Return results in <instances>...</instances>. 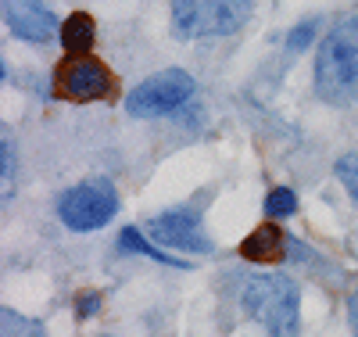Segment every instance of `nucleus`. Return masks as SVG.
<instances>
[{
    "mask_svg": "<svg viewBox=\"0 0 358 337\" xmlns=\"http://www.w3.org/2000/svg\"><path fill=\"white\" fill-rule=\"evenodd\" d=\"M236 301L268 337H297L301 294H297V284L283 273H248V277H241Z\"/></svg>",
    "mask_w": 358,
    "mask_h": 337,
    "instance_id": "f257e3e1",
    "label": "nucleus"
},
{
    "mask_svg": "<svg viewBox=\"0 0 358 337\" xmlns=\"http://www.w3.org/2000/svg\"><path fill=\"white\" fill-rule=\"evenodd\" d=\"M315 90L330 104L358 101V15L337 22L315 54Z\"/></svg>",
    "mask_w": 358,
    "mask_h": 337,
    "instance_id": "f03ea898",
    "label": "nucleus"
},
{
    "mask_svg": "<svg viewBox=\"0 0 358 337\" xmlns=\"http://www.w3.org/2000/svg\"><path fill=\"white\" fill-rule=\"evenodd\" d=\"M255 0H172V29L183 40L229 36L251 18Z\"/></svg>",
    "mask_w": 358,
    "mask_h": 337,
    "instance_id": "7ed1b4c3",
    "label": "nucleus"
},
{
    "mask_svg": "<svg viewBox=\"0 0 358 337\" xmlns=\"http://www.w3.org/2000/svg\"><path fill=\"white\" fill-rule=\"evenodd\" d=\"M118 212V194L111 187V179L104 176H94V179H83L76 183L72 191L62 194V201H57V216H62V223L69 230H101L104 223L115 219Z\"/></svg>",
    "mask_w": 358,
    "mask_h": 337,
    "instance_id": "20e7f679",
    "label": "nucleus"
},
{
    "mask_svg": "<svg viewBox=\"0 0 358 337\" xmlns=\"http://www.w3.org/2000/svg\"><path fill=\"white\" fill-rule=\"evenodd\" d=\"M194 94V79L183 69H165L151 79H143L140 86L129 90L126 111L136 118H155V115H172L176 108H183Z\"/></svg>",
    "mask_w": 358,
    "mask_h": 337,
    "instance_id": "39448f33",
    "label": "nucleus"
},
{
    "mask_svg": "<svg viewBox=\"0 0 358 337\" xmlns=\"http://www.w3.org/2000/svg\"><path fill=\"white\" fill-rule=\"evenodd\" d=\"M147 233L155 240H162L165 248H179V252H212V240L201 230V216L197 208H169L162 216H155L147 223Z\"/></svg>",
    "mask_w": 358,
    "mask_h": 337,
    "instance_id": "423d86ee",
    "label": "nucleus"
},
{
    "mask_svg": "<svg viewBox=\"0 0 358 337\" xmlns=\"http://www.w3.org/2000/svg\"><path fill=\"white\" fill-rule=\"evenodd\" d=\"M57 86H62V94L72 97V101H97L104 97L108 90H111V76L108 69L101 65L97 57H72L62 65V72H57Z\"/></svg>",
    "mask_w": 358,
    "mask_h": 337,
    "instance_id": "0eeeda50",
    "label": "nucleus"
},
{
    "mask_svg": "<svg viewBox=\"0 0 358 337\" xmlns=\"http://www.w3.org/2000/svg\"><path fill=\"white\" fill-rule=\"evenodd\" d=\"M4 15H8L11 33L29 43H47L57 36V18L40 0H4Z\"/></svg>",
    "mask_w": 358,
    "mask_h": 337,
    "instance_id": "6e6552de",
    "label": "nucleus"
},
{
    "mask_svg": "<svg viewBox=\"0 0 358 337\" xmlns=\"http://www.w3.org/2000/svg\"><path fill=\"white\" fill-rule=\"evenodd\" d=\"M283 248H287L283 233H280L273 223H262L255 233H248V237H244L241 255H244V259H251V262H268V259H280V255H283Z\"/></svg>",
    "mask_w": 358,
    "mask_h": 337,
    "instance_id": "1a4fd4ad",
    "label": "nucleus"
},
{
    "mask_svg": "<svg viewBox=\"0 0 358 337\" xmlns=\"http://www.w3.org/2000/svg\"><path fill=\"white\" fill-rule=\"evenodd\" d=\"M62 43H65V50H72L76 57H79L83 50H90V47H94V18L83 15V11L69 15L65 25H62Z\"/></svg>",
    "mask_w": 358,
    "mask_h": 337,
    "instance_id": "9d476101",
    "label": "nucleus"
},
{
    "mask_svg": "<svg viewBox=\"0 0 358 337\" xmlns=\"http://www.w3.org/2000/svg\"><path fill=\"white\" fill-rule=\"evenodd\" d=\"M118 248H122V252H136V255H151V259H158V262H165V266L187 269V262H179V259H172V255H165V252H155L151 244L143 240V233H140L136 226H126V230H122V237H118Z\"/></svg>",
    "mask_w": 358,
    "mask_h": 337,
    "instance_id": "9b49d317",
    "label": "nucleus"
},
{
    "mask_svg": "<svg viewBox=\"0 0 358 337\" xmlns=\"http://www.w3.org/2000/svg\"><path fill=\"white\" fill-rule=\"evenodd\" d=\"M294 208H297V194L290 187H276L273 194H265V216L283 219V216H294Z\"/></svg>",
    "mask_w": 358,
    "mask_h": 337,
    "instance_id": "f8f14e48",
    "label": "nucleus"
},
{
    "mask_svg": "<svg viewBox=\"0 0 358 337\" xmlns=\"http://www.w3.org/2000/svg\"><path fill=\"white\" fill-rule=\"evenodd\" d=\"M4 337H47V330L40 323H33V319L4 309Z\"/></svg>",
    "mask_w": 358,
    "mask_h": 337,
    "instance_id": "ddd939ff",
    "label": "nucleus"
},
{
    "mask_svg": "<svg viewBox=\"0 0 358 337\" xmlns=\"http://www.w3.org/2000/svg\"><path fill=\"white\" fill-rule=\"evenodd\" d=\"M337 176H341L344 187H348V194L358 201V155H344L337 162Z\"/></svg>",
    "mask_w": 358,
    "mask_h": 337,
    "instance_id": "4468645a",
    "label": "nucleus"
},
{
    "mask_svg": "<svg viewBox=\"0 0 358 337\" xmlns=\"http://www.w3.org/2000/svg\"><path fill=\"white\" fill-rule=\"evenodd\" d=\"M101 312V294L97 291H83L76 298V316L79 319H90V316H97Z\"/></svg>",
    "mask_w": 358,
    "mask_h": 337,
    "instance_id": "2eb2a0df",
    "label": "nucleus"
},
{
    "mask_svg": "<svg viewBox=\"0 0 358 337\" xmlns=\"http://www.w3.org/2000/svg\"><path fill=\"white\" fill-rule=\"evenodd\" d=\"M312 33H315V22H301L297 25V33H290V50H305L308 47V40H312Z\"/></svg>",
    "mask_w": 358,
    "mask_h": 337,
    "instance_id": "dca6fc26",
    "label": "nucleus"
},
{
    "mask_svg": "<svg viewBox=\"0 0 358 337\" xmlns=\"http://www.w3.org/2000/svg\"><path fill=\"white\" fill-rule=\"evenodd\" d=\"M348 319H351V330H355V337H358V287H355L351 298H348Z\"/></svg>",
    "mask_w": 358,
    "mask_h": 337,
    "instance_id": "f3484780",
    "label": "nucleus"
},
{
    "mask_svg": "<svg viewBox=\"0 0 358 337\" xmlns=\"http://www.w3.org/2000/svg\"><path fill=\"white\" fill-rule=\"evenodd\" d=\"M11 172H15V147H11V140L4 137V179H11Z\"/></svg>",
    "mask_w": 358,
    "mask_h": 337,
    "instance_id": "a211bd4d",
    "label": "nucleus"
},
{
    "mask_svg": "<svg viewBox=\"0 0 358 337\" xmlns=\"http://www.w3.org/2000/svg\"><path fill=\"white\" fill-rule=\"evenodd\" d=\"M355 252H358V240H355Z\"/></svg>",
    "mask_w": 358,
    "mask_h": 337,
    "instance_id": "6ab92c4d",
    "label": "nucleus"
}]
</instances>
